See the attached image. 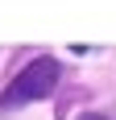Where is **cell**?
I'll use <instances>...</instances> for the list:
<instances>
[{
  "label": "cell",
  "instance_id": "1",
  "mask_svg": "<svg viewBox=\"0 0 116 120\" xmlns=\"http://www.w3.org/2000/svg\"><path fill=\"white\" fill-rule=\"evenodd\" d=\"M58 79H62V66H58L54 58H33L17 79H12V87L4 91V99H0V108H17V104H29V99H46L58 87Z\"/></svg>",
  "mask_w": 116,
  "mask_h": 120
},
{
  "label": "cell",
  "instance_id": "2",
  "mask_svg": "<svg viewBox=\"0 0 116 120\" xmlns=\"http://www.w3.org/2000/svg\"><path fill=\"white\" fill-rule=\"evenodd\" d=\"M79 120H108V116H79Z\"/></svg>",
  "mask_w": 116,
  "mask_h": 120
}]
</instances>
